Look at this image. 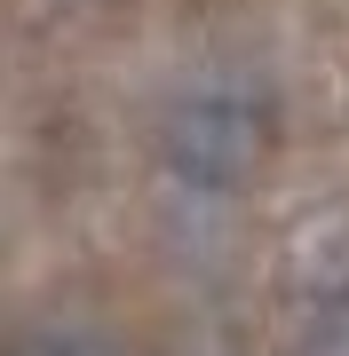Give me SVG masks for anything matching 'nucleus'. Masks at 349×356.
<instances>
[{
    "label": "nucleus",
    "instance_id": "obj_1",
    "mask_svg": "<svg viewBox=\"0 0 349 356\" xmlns=\"http://www.w3.org/2000/svg\"><path fill=\"white\" fill-rule=\"evenodd\" d=\"M262 103L231 88V79H207V88L175 95L167 119H159V159L183 191H238L262 166Z\"/></svg>",
    "mask_w": 349,
    "mask_h": 356
},
{
    "label": "nucleus",
    "instance_id": "obj_2",
    "mask_svg": "<svg viewBox=\"0 0 349 356\" xmlns=\"http://www.w3.org/2000/svg\"><path fill=\"white\" fill-rule=\"evenodd\" d=\"M32 356H95V348H88V341H79V332H48V341H40Z\"/></svg>",
    "mask_w": 349,
    "mask_h": 356
}]
</instances>
